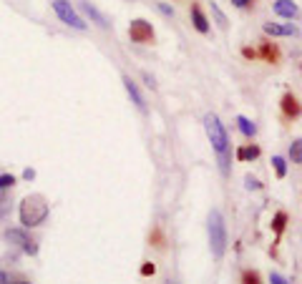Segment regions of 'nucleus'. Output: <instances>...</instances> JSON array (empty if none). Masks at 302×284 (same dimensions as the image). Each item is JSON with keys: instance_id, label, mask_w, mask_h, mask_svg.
<instances>
[{"instance_id": "obj_1", "label": "nucleus", "mask_w": 302, "mask_h": 284, "mask_svg": "<svg viewBox=\"0 0 302 284\" xmlns=\"http://www.w3.org/2000/svg\"><path fill=\"white\" fill-rule=\"evenodd\" d=\"M204 131H207V139H209L214 154L219 156V169H222V173L229 176V136H227V128L219 121V116L217 114L204 116Z\"/></svg>"}, {"instance_id": "obj_2", "label": "nucleus", "mask_w": 302, "mask_h": 284, "mask_svg": "<svg viewBox=\"0 0 302 284\" xmlns=\"http://www.w3.org/2000/svg\"><path fill=\"white\" fill-rule=\"evenodd\" d=\"M48 201L46 196L40 194H28L26 199L20 201V209H18V216H20V224L23 229H33V227H40L46 219H48Z\"/></svg>"}, {"instance_id": "obj_3", "label": "nucleus", "mask_w": 302, "mask_h": 284, "mask_svg": "<svg viewBox=\"0 0 302 284\" xmlns=\"http://www.w3.org/2000/svg\"><path fill=\"white\" fill-rule=\"evenodd\" d=\"M207 231H209V249L214 259H222L227 252V224L219 209H211L207 219Z\"/></svg>"}, {"instance_id": "obj_4", "label": "nucleus", "mask_w": 302, "mask_h": 284, "mask_svg": "<svg viewBox=\"0 0 302 284\" xmlns=\"http://www.w3.org/2000/svg\"><path fill=\"white\" fill-rule=\"evenodd\" d=\"M53 10H56V15L60 18V23H66V26H71V28H76V30L89 28V23L76 13V8L68 0H53Z\"/></svg>"}, {"instance_id": "obj_5", "label": "nucleus", "mask_w": 302, "mask_h": 284, "mask_svg": "<svg viewBox=\"0 0 302 284\" xmlns=\"http://www.w3.org/2000/svg\"><path fill=\"white\" fill-rule=\"evenodd\" d=\"M128 38L131 43H141V46H151L156 40V33L146 18H134L131 26H128Z\"/></svg>"}, {"instance_id": "obj_6", "label": "nucleus", "mask_w": 302, "mask_h": 284, "mask_svg": "<svg viewBox=\"0 0 302 284\" xmlns=\"http://www.w3.org/2000/svg\"><path fill=\"white\" fill-rule=\"evenodd\" d=\"M5 239H8L10 244L20 247V249H23V254H28V256L38 254V242H35V239H33V236H30L23 227H20V229H8V231H5Z\"/></svg>"}, {"instance_id": "obj_7", "label": "nucleus", "mask_w": 302, "mask_h": 284, "mask_svg": "<svg viewBox=\"0 0 302 284\" xmlns=\"http://www.w3.org/2000/svg\"><path fill=\"white\" fill-rule=\"evenodd\" d=\"M279 108H282V116H285L287 121H295V118L302 116V103L297 101V96L290 93V91L279 98Z\"/></svg>"}, {"instance_id": "obj_8", "label": "nucleus", "mask_w": 302, "mask_h": 284, "mask_svg": "<svg viewBox=\"0 0 302 284\" xmlns=\"http://www.w3.org/2000/svg\"><path fill=\"white\" fill-rule=\"evenodd\" d=\"M78 8H81V13H83L86 18H91V20H93L98 28H103V30L111 28V23L106 20V15H103V13H101V10H98L93 3H89V0H81V3H78Z\"/></svg>"}, {"instance_id": "obj_9", "label": "nucleus", "mask_w": 302, "mask_h": 284, "mask_svg": "<svg viewBox=\"0 0 302 284\" xmlns=\"http://www.w3.org/2000/svg\"><path fill=\"white\" fill-rule=\"evenodd\" d=\"M121 83H123V88H126V93H128L131 103H134V106L144 114V111H146V101H144V96H141V91H139L136 81H131V76H123V78H121Z\"/></svg>"}, {"instance_id": "obj_10", "label": "nucleus", "mask_w": 302, "mask_h": 284, "mask_svg": "<svg viewBox=\"0 0 302 284\" xmlns=\"http://www.w3.org/2000/svg\"><path fill=\"white\" fill-rule=\"evenodd\" d=\"M189 15H191V26L197 28V33H202V35H207V33H209V18L204 15V10H202V5H199V3H191Z\"/></svg>"}, {"instance_id": "obj_11", "label": "nucleus", "mask_w": 302, "mask_h": 284, "mask_svg": "<svg viewBox=\"0 0 302 284\" xmlns=\"http://www.w3.org/2000/svg\"><path fill=\"white\" fill-rule=\"evenodd\" d=\"M272 10H274V15L287 18V20L297 18V13H300V8H297L295 0H274V3H272Z\"/></svg>"}, {"instance_id": "obj_12", "label": "nucleus", "mask_w": 302, "mask_h": 284, "mask_svg": "<svg viewBox=\"0 0 302 284\" xmlns=\"http://www.w3.org/2000/svg\"><path fill=\"white\" fill-rule=\"evenodd\" d=\"M262 30H265V35H272V38L297 35V28H295L292 23H287V26H282V23H265V26H262Z\"/></svg>"}, {"instance_id": "obj_13", "label": "nucleus", "mask_w": 302, "mask_h": 284, "mask_svg": "<svg viewBox=\"0 0 302 284\" xmlns=\"http://www.w3.org/2000/svg\"><path fill=\"white\" fill-rule=\"evenodd\" d=\"M260 58H265L267 63H279V48L270 43V40H262V46H260Z\"/></svg>"}, {"instance_id": "obj_14", "label": "nucleus", "mask_w": 302, "mask_h": 284, "mask_svg": "<svg viewBox=\"0 0 302 284\" xmlns=\"http://www.w3.org/2000/svg\"><path fill=\"white\" fill-rule=\"evenodd\" d=\"M237 128L242 131V136H247V139H254V134H257L254 121H249L247 116H237Z\"/></svg>"}, {"instance_id": "obj_15", "label": "nucleus", "mask_w": 302, "mask_h": 284, "mask_svg": "<svg viewBox=\"0 0 302 284\" xmlns=\"http://www.w3.org/2000/svg\"><path fill=\"white\" fill-rule=\"evenodd\" d=\"M270 227H272V231H274V236L279 239V236H282V231H285V227H287V211H282V209H279V211L272 216Z\"/></svg>"}, {"instance_id": "obj_16", "label": "nucleus", "mask_w": 302, "mask_h": 284, "mask_svg": "<svg viewBox=\"0 0 302 284\" xmlns=\"http://www.w3.org/2000/svg\"><path fill=\"white\" fill-rule=\"evenodd\" d=\"M262 151H260V146H254V143H249V146H242L237 148V161H252V159H257Z\"/></svg>"}, {"instance_id": "obj_17", "label": "nucleus", "mask_w": 302, "mask_h": 284, "mask_svg": "<svg viewBox=\"0 0 302 284\" xmlns=\"http://www.w3.org/2000/svg\"><path fill=\"white\" fill-rule=\"evenodd\" d=\"M290 161L292 164H302V139H295L290 143Z\"/></svg>"}, {"instance_id": "obj_18", "label": "nucleus", "mask_w": 302, "mask_h": 284, "mask_svg": "<svg viewBox=\"0 0 302 284\" xmlns=\"http://www.w3.org/2000/svg\"><path fill=\"white\" fill-rule=\"evenodd\" d=\"M211 15H214V23L219 26L222 30H227V26H229V20H227V15L219 10V5L217 3H211Z\"/></svg>"}, {"instance_id": "obj_19", "label": "nucleus", "mask_w": 302, "mask_h": 284, "mask_svg": "<svg viewBox=\"0 0 302 284\" xmlns=\"http://www.w3.org/2000/svg\"><path fill=\"white\" fill-rule=\"evenodd\" d=\"M272 166H274L277 179H285V176H287V161H285L282 156H272Z\"/></svg>"}, {"instance_id": "obj_20", "label": "nucleus", "mask_w": 302, "mask_h": 284, "mask_svg": "<svg viewBox=\"0 0 302 284\" xmlns=\"http://www.w3.org/2000/svg\"><path fill=\"white\" fill-rule=\"evenodd\" d=\"M242 284H262V277L257 269H244L242 272Z\"/></svg>"}, {"instance_id": "obj_21", "label": "nucleus", "mask_w": 302, "mask_h": 284, "mask_svg": "<svg viewBox=\"0 0 302 284\" xmlns=\"http://www.w3.org/2000/svg\"><path fill=\"white\" fill-rule=\"evenodd\" d=\"M244 186H247L249 191H260V189H262V181H260L257 176H252V173H247V176H244Z\"/></svg>"}, {"instance_id": "obj_22", "label": "nucleus", "mask_w": 302, "mask_h": 284, "mask_svg": "<svg viewBox=\"0 0 302 284\" xmlns=\"http://www.w3.org/2000/svg\"><path fill=\"white\" fill-rule=\"evenodd\" d=\"M149 242L151 247H156V249H164V236H161V229H154L149 234Z\"/></svg>"}, {"instance_id": "obj_23", "label": "nucleus", "mask_w": 302, "mask_h": 284, "mask_svg": "<svg viewBox=\"0 0 302 284\" xmlns=\"http://www.w3.org/2000/svg\"><path fill=\"white\" fill-rule=\"evenodd\" d=\"M10 186H15V176H13V173H0V189L5 191V189H10Z\"/></svg>"}, {"instance_id": "obj_24", "label": "nucleus", "mask_w": 302, "mask_h": 284, "mask_svg": "<svg viewBox=\"0 0 302 284\" xmlns=\"http://www.w3.org/2000/svg\"><path fill=\"white\" fill-rule=\"evenodd\" d=\"M154 274H156L154 261H144V267H141V277H154Z\"/></svg>"}, {"instance_id": "obj_25", "label": "nucleus", "mask_w": 302, "mask_h": 284, "mask_svg": "<svg viewBox=\"0 0 302 284\" xmlns=\"http://www.w3.org/2000/svg\"><path fill=\"white\" fill-rule=\"evenodd\" d=\"M242 56L247 58V60H257V58H260V53H257L254 48H249V46H244V48H242Z\"/></svg>"}, {"instance_id": "obj_26", "label": "nucleus", "mask_w": 302, "mask_h": 284, "mask_svg": "<svg viewBox=\"0 0 302 284\" xmlns=\"http://www.w3.org/2000/svg\"><path fill=\"white\" fill-rule=\"evenodd\" d=\"M270 284H290V282H287V277H282L279 272H272V274H270Z\"/></svg>"}, {"instance_id": "obj_27", "label": "nucleus", "mask_w": 302, "mask_h": 284, "mask_svg": "<svg viewBox=\"0 0 302 284\" xmlns=\"http://www.w3.org/2000/svg\"><path fill=\"white\" fill-rule=\"evenodd\" d=\"M156 8H159L164 15H169V18L174 15V8H171V5H166V3H156Z\"/></svg>"}, {"instance_id": "obj_28", "label": "nucleus", "mask_w": 302, "mask_h": 284, "mask_svg": "<svg viewBox=\"0 0 302 284\" xmlns=\"http://www.w3.org/2000/svg\"><path fill=\"white\" fill-rule=\"evenodd\" d=\"M252 3H254V0H232V5H234V8H249Z\"/></svg>"}, {"instance_id": "obj_29", "label": "nucleus", "mask_w": 302, "mask_h": 284, "mask_svg": "<svg viewBox=\"0 0 302 284\" xmlns=\"http://www.w3.org/2000/svg\"><path fill=\"white\" fill-rule=\"evenodd\" d=\"M144 81H146V85H149V88H156V78H154L151 73H144Z\"/></svg>"}, {"instance_id": "obj_30", "label": "nucleus", "mask_w": 302, "mask_h": 284, "mask_svg": "<svg viewBox=\"0 0 302 284\" xmlns=\"http://www.w3.org/2000/svg\"><path fill=\"white\" fill-rule=\"evenodd\" d=\"M0 284H13V279H10V274H5L3 269H0Z\"/></svg>"}, {"instance_id": "obj_31", "label": "nucleus", "mask_w": 302, "mask_h": 284, "mask_svg": "<svg viewBox=\"0 0 302 284\" xmlns=\"http://www.w3.org/2000/svg\"><path fill=\"white\" fill-rule=\"evenodd\" d=\"M23 179H26V181H33V179H35V171L26 169V171H23Z\"/></svg>"}, {"instance_id": "obj_32", "label": "nucleus", "mask_w": 302, "mask_h": 284, "mask_svg": "<svg viewBox=\"0 0 302 284\" xmlns=\"http://www.w3.org/2000/svg\"><path fill=\"white\" fill-rule=\"evenodd\" d=\"M3 201H5V191L0 189V204H3Z\"/></svg>"}, {"instance_id": "obj_33", "label": "nucleus", "mask_w": 302, "mask_h": 284, "mask_svg": "<svg viewBox=\"0 0 302 284\" xmlns=\"http://www.w3.org/2000/svg\"><path fill=\"white\" fill-rule=\"evenodd\" d=\"M15 284H30V282H26V279H20V282H15Z\"/></svg>"}, {"instance_id": "obj_34", "label": "nucleus", "mask_w": 302, "mask_h": 284, "mask_svg": "<svg viewBox=\"0 0 302 284\" xmlns=\"http://www.w3.org/2000/svg\"><path fill=\"white\" fill-rule=\"evenodd\" d=\"M164 284H177V282H171V279H169V282H164Z\"/></svg>"}]
</instances>
